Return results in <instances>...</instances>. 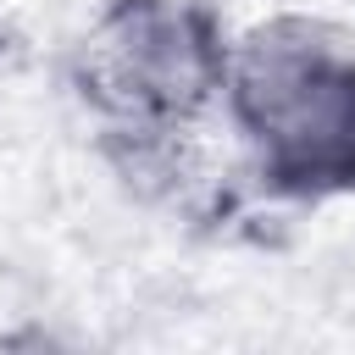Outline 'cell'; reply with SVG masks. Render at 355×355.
Instances as JSON below:
<instances>
[{
	"instance_id": "2",
	"label": "cell",
	"mask_w": 355,
	"mask_h": 355,
	"mask_svg": "<svg viewBox=\"0 0 355 355\" xmlns=\"http://www.w3.org/2000/svg\"><path fill=\"white\" fill-rule=\"evenodd\" d=\"M233 33L211 0H100L72 44V94L105 133H200L222 111Z\"/></svg>"
},
{
	"instance_id": "1",
	"label": "cell",
	"mask_w": 355,
	"mask_h": 355,
	"mask_svg": "<svg viewBox=\"0 0 355 355\" xmlns=\"http://www.w3.org/2000/svg\"><path fill=\"white\" fill-rule=\"evenodd\" d=\"M222 116L266 200L327 205L355 194V39L277 11L233 39Z\"/></svg>"
}]
</instances>
